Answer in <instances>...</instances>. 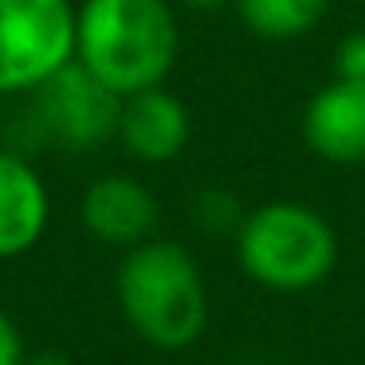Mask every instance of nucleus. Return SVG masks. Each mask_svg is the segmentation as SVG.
Returning a JSON list of instances; mask_svg holds the SVG:
<instances>
[{"mask_svg":"<svg viewBox=\"0 0 365 365\" xmlns=\"http://www.w3.org/2000/svg\"><path fill=\"white\" fill-rule=\"evenodd\" d=\"M181 32L169 0H83L75 9V59L114 95L161 87Z\"/></svg>","mask_w":365,"mask_h":365,"instance_id":"obj_1","label":"nucleus"},{"mask_svg":"<svg viewBox=\"0 0 365 365\" xmlns=\"http://www.w3.org/2000/svg\"><path fill=\"white\" fill-rule=\"evenodd\" d=\"M118 307L130 330L158 349H185L205 334L208 291L197 259L177 240H142L118 263Z\"/></svg>","mask_w":365,"mask_h":365,"instance_id":"obj_2","label":"nucleus"},{"mask_svg":"<svg viewBox=\"0 0 365 365\" xmlns=\"http://www.w3.org/2000/svg\"><path fill=\"white\" fill-rule=\"evenodd\" d=\"M236 259L247 279L279 294H302L326 283L338 263V236L318 208L271 200L244 212L236 228Z\"/></svg>","mask_w":365,"mask_h":365,"instance_id":"obj_3","label":"nucleus"},{"mask_svg":"<svg viewBox=\"0 0 365 365\" xmlns=\"http://www.w3.org/2000/svg\"><path fill=\"white\" fill-rule=\"evenodd\" d=\"M71 59V0H0V95H32Z\"/></svg>","mask_w":365,"mask_h":365,"instance_id":"obj_4","label":"nucleus"},{"mask_svg":"<svg viewBox=\"0 0 365 365\" xmlns=\"http://www.w3.org/2000/svg\"><path fill=\"white\" fill-rule=\"evenodd\" d=\"M118 114L122 95H114L79 59H71L32 91L28 122H32V138L40 145L83 153L118 134Z\"/></svg>","mask_w":365,"mask_h":365,"instance_id":"obj_5","label":"nucleus"},{"mask_svg":"<svg viewBox=\"0 0 365 365\" xmlns=\"http://www.w3.org/2000/svg\"><path fill=\"white\" fill-rule=\"evenodd\" d=\"M79 220L95 240L110 247H134L142 240L153 236L161 220V205L150 192V185H142L130 173H106L83 189L79 200Z\"/></svg>","mask_w":365,"mask_h":365,"instance_id":"obj_6","label":"nucleus"},{"mask_svg":"<svg viewBox=\"0 0 365 365\" xmlns=\"http://www.w3.org/2000/svg\"><path fill=\"white\" fill-rule=\"evenodd\" d=\"M51 197L24 150H0V259H20L43 240Z\"/></svg>","mask_w":365,"mask_h":365,"instance_id":"obj_7","label":"nucleus"},{"mask_svg":"<svg viewBox=\"0 0 365 365\" xmlns=\"http://www.w3.org/2000/svg\"><path fill=\"white\" fill-rule=\"evenodd\" d=\"M192 122L185 103L165 87H145L138 95L122 98L118 114V142L134 161L145 165H165L189 145Z\"/></svg>","mask_w":365,"mask_h":365,"instance_id":"obj_8","label":"nucleus"},{"mask_svg":"<svg viewBox=\"0 0 365 365\" xmlns=\"http://www.w3.org/2000/svg\"><path fill=\"white\" fill-rule=\"evenodd\" d=\"M307 145L330 165H361L365 161V87L326 83L310 95L302 110Z\"/></svg>","mask_w":365,"mask_h":365,"instance_id":"obj_9","label":"nucleus"},{"mask_svg":"<svg viewBox=\"0 0 365 365\" xmlns=\"http://www.w3.org/2000/svg\"><path fill=\"white\" fill-rule=\"evenodd\" d=\"M334 0H236L240 20L259 40H299L314 32Z\"/></svg>","mask_w":365,"mask_h":365,"instance_id":"obj_10","label":"nucleus"},{"mask_svg":"<svg viewBox=\"0 0 365 365\" xmlns=\"http://www.w3.org/2000/svg\"><path fill=\"white\" fill-rule=\"evenodd\" d=\"M192 216H197V224L205 232H212V236H224V232H232L236 236L240 220H244V208H240V200L232 197L228 189H200L197 200H192Z\"/></svg>","mask_w":365,"mask_h":365,"instance_id":"obj_11","label":"nucleus"},{"mask_svg":"<svg viewBox=\"0 0 365 365\" xmlns=\"http://www.w3.org/2000/svg\"><path fill=\"white\" fill-rule=\"evenodd\" d=\"M334 79L365 87V32H349L334 51Z\"/></svg>","mask_w":365,"mask_h":365,"instance_id":"obj_12","label":"nucleus"},{"mask_svg":"<svg viewBox=\"0 0 365 365\" xmlns=\"http://www.w3.org/2000/svg\"><path fill=\"white\" fill-rule=\"evenodd\" d=\"M0 365H28V346L12 314L0 307Z\"/></svg>","mask_w":365,"mask_h":365,"instance_id":"obj_13","label":"nucleus"},{"mask_svg":"<svg viewBox=\"0 0 365 365\" xmlns=\"http://www.w3.org/2000/svg\"><path fill=\"white\" fill-rule=\"evenodd\" d=\"M177 4H185V9H192V12H216V9H224L228 0H177Z\"/></svg>","mask_w":365,"mask_h":365,"instance_id":"obj_14","label":"nucleus"},{"mask_svg":"<svg viewBox=\"0 0 365 365\" xmlns=\"http://www.w3.org/2000/svg\"><path fill=\"white\" fill-rule=\"evenodd\" d=\"M28 365H67V357H59V354H36Z\"/></svg>","mask_w":365,"mask_h":365,"instance_id":"obj_15","label":"nucleus"}]
</instances>
